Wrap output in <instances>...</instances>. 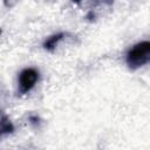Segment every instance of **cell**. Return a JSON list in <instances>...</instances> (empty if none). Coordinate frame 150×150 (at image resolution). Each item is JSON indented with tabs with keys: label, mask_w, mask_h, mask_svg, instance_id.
Masks as SVG:
<instances>
[{
	"label": "cell",
	"mask_w": 150,
	"mask_h": 150,
	"mask_svg": "<svg viewBox=\"0 0 150 150\" xmlns=\"http://www.w3.org/2000/svg\"><path fill=\"white\" fill-rule=\"evenodd\" d=\"M0 34H1V29H0Z\"/></svg>",
	"instance_id": "cell-5"
},
{
	"label": "cell",
	"mask_w": 150,
	"mask_h": 150,
	"mask_svg": "<svg viewBox=\"0 0 150 150\" xmlns=\"http://www.w3.org/2000/svg\"><path fill=\"white\" fill-rule=\"evenodd\" d=\"M150 60V42L142 41L130 48L127 53L125 61L129 68L137 69L144 64H146Z\"/></svg>",
	"instance_id": "cell-1"
},
{
	"label": "cell",
	"mask_w": 150,
	"mask_h": 150,
	"mask_svg": "<svg viewBox=\"0 0 150 150\" xmlns=\"http://www.w3.org/2000/svg\"><path fill=\"white\" fill-rule=\"evenodd\" d=\"M63 36H64V34L63 33H59V34H55V35H53V36H50V38H48L47 40H46V42H45V48L46 49H48V50H53L55 47H56V45H57V42L60 41V40H62L63 39Z\"/></svg>",
	"instance_id": "cell-4"
},
{
	"label": "cell",
	"mask_w": 150,
	"mask_h": 150,
	"mask_svg": "<svg viewBox=\"0 0 150 150\" xmlns=\"http://www.w3.org/2000/svg\"><path fill=\"white\" fill-rule=\"evenodd\" d=\"M13 124L11 123V121L1 114L0 111V135H4V134H9L13 131Z\"/></svg>",
	"instance_id": "cell-3"
},
{
	"label": "cell",
	"mask_w": 150,
	"mask_h": 150,
	"mask_svg": "<svg viewBox=\"0 0 150 150\" xmlns=\"http://www.w3.org/2000/svg\"><path fill=\"white\" fill-rule=\"evenodd\" d=\"M39 81V71L35 68H25L18 77V89L20 94L30 91Z\"/></svg>",
	"instance_id": "cell-2"
}]
</instances>
